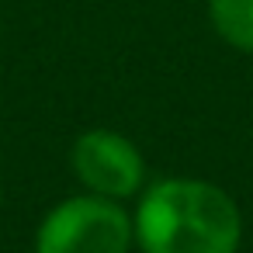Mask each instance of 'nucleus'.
Here are the masks:
<instances>
[{"instance_id":"f257e3e1","label":"nucleus","mask_w":253,"mask_h":253,"mask_svg":"<svg viewBox=\"0 0 253 253\" xmlns=\"http://www.w3.org/2000/svg\"><path fill=\"white\" fill-rule=\"evenodd\" d=\"M139 253H239L243 211L229 191L201 177H160L132 208Z\"/></svg>"},{"instance_id":"f03ea898","label":"nucleus","mask_w":253,"mask_h":253,"mask_svg":"<svg viewBox=\"0 0 253 253\" xmlns=\"http://www.w3.org/2000/svg\"><path fill=\"white\" fill-rule=\"evenodd\" d=\"M132 246V211L125 201L87 191L56 201L35 229V253H128Z\"/></svg>"},{"instance_id":"7ed1b4c3","label":"nucleus","mask_w":253,"mask_h":253,"mask_svg":"<svg viewBox=\"0 0 253 253\" xmlns=\"http://www.w3.org/2000/svg\"><path fill=\"white\" fill-rule=\"evenodd\" d=\"M70 170L87 194H101L111 201L139 198L146 180V156L142 149L115 128H87L70 146Z\"/></svg>"},{"instance_id":"20e7f679","label":"nucleus","mask_w":253,"mask_h":253,"mask_svg":"<svg viewBox=\"0 0 253 253\" xmlns=\"http://www.w3.org/2000/svg\"><path fill=\"white\" fill-rule=\"evenodd\" d=\"M205 14L211 32L229 49L253 56V0H208Z\"/></svg>"},{"instance_id":"39448f33","label":"nucleus","mask_w":253,"mask_h":253,"mask_svg":"<svg viewBox=\"0 0 253 253\" xmlns=\"http://www.w3.org/2000/svg\"><path fill=\"white\" fill-rule=\"evenodd\" d=\"M0 205H4V177H0Z\"/></svg>"}]
</instances>
